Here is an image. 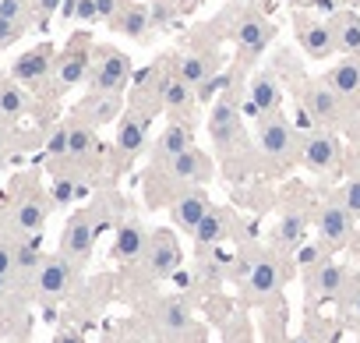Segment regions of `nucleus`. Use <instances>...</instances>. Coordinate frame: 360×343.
Masks as SVG:
<instances>
[{"label":"nucleus","instance_id":"bb28decb","mask_svg":"<svg viewBox=\"0 0 360 343\" xmlns=\"http://www.w3.org/2000/svg\"><path fill=\"white\" fill-rule=\"evenodd\" d=\"M110 29L131 43H145L152 36V11L145 4H134V0H127V8L110 22Z\"/></svg>","mask_w":360,"mask_h":343},{"label":"nucleus","instance_id":"9b49d317","mask_svg":"<svg viewBox=\"0 0 360 343\" xmlns=\"http://www.w3.org/2000/svg\"><path fill=\"white\" fill-rule=\"evenodd\" d=\"M75 276H78V266H75L68 255L57 251V255H46V258H43V266H39L32 287H36V294H39L43 301H60V297L71 294Z\"/></svg>","mask_w":360,"mask_h":343},{"label":"nucleus","instance_id":"cd10ccee","mask_svg":"<svg viewBox=\"0 0 360 343\" xmlns=\"http://www.w3.org/2000/svg\"><path fill=\"white\" fill-rule=\"evenodd\" d=\"M230 230H233V216H230V209H223V206H212L209 213H205V220L195 227V248L202 251V248H219L226 237H230Z\"/></svg>","mask_w":360,"mask_h":343},{"label":"nucleus","instance_id":"de8ad7c7","mask_svg":"<svg viewBox=\"0 0 360 343\" xmlns=\"http://www.w3.org/2000/svg\"><path fill=\"white\" fill-rule=\"evenodd\" d=\"M53 343H85V339H82L78 332H57V336H53Z\"/></svg>","mask_w":360,"mask_h":343},{"label":"nucleus","instance_id":"c03bdc74","mask_svg":"<svg viewBox=\"0 0 360 343\" xmlns=\"http://www.w3.org/2000/svg\"><path fill=\"white\" fill-rule=\"evenodd\" d=\"M11 124H4V120H0V163H4L8 156H11Z\"/></svg>","mask_w":360,"mask_h":343},{"label":"nucleus","instance_id":"49530a36","mask_svg":"<svg viewBox=\"0 0 360 343\" xmlns=\"http://www.w3.org/2000/svg\"><path fill=\"white\" fill-rule=\"evenodd\" d=\"M8 230V195H0V234Z\"/></svg>","mask_w":360,"mask_h":343},{"label":"nucleus","instance_id":"4be33fe9","mask_svg":"<svg viewBox=\"0 0 360 343\" xmlns=\"http://www.w3.org/2000/svg\"><path fill=\"white\" fill-rule=\"evenodd\" d=\"M155 99H159V106L169 110V113H188V110L195 106L198 92H195L184 78H180L176 71H162V68H159V78H155Z\"/></svg>","mask_w":360,"mask_h":343},{"label":"nucleus","instance_id":"20e7f679","mask_svg":"<svg viewBox=\"0 0 360 343\" xmlns=\"http://www.w3.org/2000/svg\"><path fill=\"white\" fill-rule=\"evenodd\" d=\"M240 280H244L248 297L258 301V304H265V301L279 297V290H283V283H286V273H283V262H279L276 251H255V255L244 262Z\"/></svg>","mask_w":360,"mask_h":343},{"label":"nucleus","instance_id":"a18cd8bd","mask_svg":"<svg viewBox=\"0 0 360 343\" xmlns=\"http://www.w3.org/2000/svg\"><path fill=\"white\" fill-rule=\"evenodd\" d=\"M346 308H349V322H353V325H360V287L353 290V297L346 301Z\"/></svg>","mask_w":360,"mask_h":343},{"label":"nucleus","instance_id":"412c9836","mask_svg":"<svg viewBox=\"0 0 360 343\" xmlns=\"http://www.w3.org/2000/svg\"><path fill=\"white\" fill-rule=\"evenodd\" d=\"M212 209V199H209V192L205 188H184L176 199H173V206H169V216H173V223H176V230H184V234H195V227L205 220V213Z\"/></svg>","mask_w":360,"mask_h":343},{"label":"nucleus","instance_id":"3c124183","mask_svg":"<svg viewBox=\"0 0 360 343\" xmlns=\"http://www.w3.org/2000/svg\"><path fill=\"white\" fill-rule=\"evenodd\" d=\"M342 4H349V8H360V0H342Z\"/></svg>","mask_w":360,"mask_h":343},{"label":"nucleus","instance_id":"2f4dec72","mask_svg":"<svg viewBox=\"0 0 360 343\" xmlns=\"http://www.w3.org/2000/svg\"><path fill=\"white\" fill-rule=\"evenodd\" d=\"M328 25H332V36H335V50L360 61V15L356 11H335L328 18Z\"/></svg>","mask_w":360,"mask_h":343},{"label":"nucleus","instance_id":"a211bd4d","mask_svg":"<svg viewBox=\"0 0 360 343\" xmlns=\"http://www.w3.org/2000/svg\"><path fill=\"white\" fill-rule=\"evenodd\" d=\"M244 110H248L255 120H262V117L283 110V85H279V78H276L272 71L251 75L248 92H244Z\"/></svg>","mask_w":360,"mask_h":343},{"label":"nucleus","instance_id":"f3484780","mask_svg":"<svg viewBox=\"0 0 360 343\" xmlns=\"http://www.w3.org/2000/svg\"><path fill=\"white\" fill-rule=\"evenodd\" d=\"M272 39H276V25H272L265 15H258V11H244V15L237 18V25H233V43H237V50H240L248 61L262 57Z\"/></svg>","mask_w":360,"mask_h":343},{"label":"nucleus","instance_id":"4468645a","mask_svg":"<svg viewBox=\"0 0 360 343\" xmlns=\"http://www.w3.org/2000/svg\"><path fill=\"white\" fill-rule=\"evenodd\" d=\"M53 64H57L53 46H50V43H39V46L25 50V54L11 64V78H15L22 89L36 92V89H43L46 82H53Z\"/></svg>","mask_w":360,"mask_h":343},{"label":"nucleus","instance_id":"f03ea898","mask_svg":"<svg viewBox=\"0 0 360 343\" xmlns=\"http://www.w3.org/2000/svg\"><path fill=\"white\" fill-rule=\"evenodd\" d=\"M131 57L124 50L113 46H96L92 50V68H89V92H117L124 96V89L131 85Z\"/></svg>","mask_w":360,"mask_h":343},{"label":"nucleus","instance_id":"423d86ee","mask_svg":"<svg viewBox=\"0 0 360 343\" xmlns=\"http://www.w3.org/2000/svg\"><path fill=\"white\" fill-rule=\"evenodd\" d=\"M353 290H356V276L335 258H325L307 273V297L314 301H349Z\"/></svg>","mask_w":360,"mask_h":343},{"label":"nucleus","instance_id":"dca6fc26","mask_svg":"<svg viewBox=\"0 0 360 343\" xmlns=\"http://www.w3.org/2000/svg\"><path fill=\"white\" fill-rule=\"evenodd\" d=\"M314 227H318V241H321L328 251H335V248H346V244H349L356 220L346 213V206H342L339 199H328V202L318 209Z\"/></svg>","mask_w":360,"mask_h":343},{"label":"nucleus","instance_id":"79ce46f5","mask_svg":"<svg viewBox=\"0 0 360 343\" xmlns=\"http://www.w3.org/2000/svg\"><path fill=\"white\" fill-rule=\"evenodd\" d=\"M124 8H127V0H96V15H99V22H106V25H110Z\"/></svg>","mask_w":360,"mask_h":343},{"label":"nucleus","instance_id":"2eb2a0df","mask_svg":"<svg viewBox=\"0 0 360 343\" xmlns=\"http://www.w3.org/2000/svg\"><path fill=\"white\" fill-rule=\"evenodd\" d=\"M89 68H92V43H89V32H85L53 64V85H57V92H68V89L82 85L89 78Z\"/></svg>","mask_w":360,"mask_h":343},{"label":"nucleus","instance_id":"aec40b11","mask_svg":"<svg viewBox=\"0 0 360 343\" xmlns=\"http://www.w3.org/2000/svg\"><path fill=\"white\" fill-rule=\"evenodd\" d=\"M293 29H297V43L300 50L311 57V61H325L335 54V36H332V25L314 18V15H297L293 18Z\"/></svg>","mask_w":360,"mask_h":343},{"label":"nucleus","instance_id":"ea45409f","mask_svg":"<svg viewBox=\"0 0 360 343\" xmlns=\"http://www.w3.org/2000/svg\"><path fill=\"white\" fill-rule=\"evenodd\" d=\"M11 273H15V237L4 230L0 234V276L11 280Z\"/></svg>","mask_w":360,"mask_h":343},{"label":"nucleus","instance_id":"f8f14e48","mask_svg":"<svg viewBox=\"0 0 360 343\" xmlns=\"http://www.w3.org/2000/svg\"><path fill=\"white\" fill-rule=\"evenodd\" d=\"M152 322H155V332H159L166 343H180V339L195 329V315H191L188 301L176 297V294H166V297L155 301Z\"/></svg>","mask_w":360,"mask_h":343},{"label":"nucleus","instance_id":"e433bc0d","mask_svg":"<svg viewBox=\"0 0 360 343\" xmlns=\"http://www.w3.org/2000/svg\"><path fill=\"white\" fill-rule=\"evenodd\" d=\"M46 159H50L53 170H57L60 163H68V120L50 131V138H46Z\"/></svg>","mask_w":360,"mask_h":343},{"label":"nucleus","instance_id":"58836bf2","mask_svg":"<svg viewBox=\"0 0 360 343\" xmlns=\"http://www.w3.org/2000/svg\"><path fill=\"white\" fill-rule=\"evenodd\" d=\"M339 202L346 206V213H349L353 220H360V177H349V181L342 185V192H339Z\"/></svg>","mask_w":360,"mask_h":343},{"label":"nucleus","instance_id":"09e8293b","mask_svg":"<svg viewBox=\"0 0 360 343\" xmlns=\"http://www.w3.org/2000/svg\"><path fill=\"white\" fill-rule=\"evenodd\" d=\"M11 290H15V283H11V280H4V276H0V304H4V301L11 297Z\"/></svg>","mask_w":360,"mask_h":343},{"label":"nucleus","instance_id":"37998d69","mask_svg":"<svg viewBox=\"0 0 360 343\" xmlns=\"http://www.w3.org/2000/svg\"><path fill=\"white\" fill-rule=\"evenodd\" d=\"M75 22H85V25L99 22V15H96V0H78V8H75Z\"/></svg>","mask_w":360,"mask_h":343},{"label":"nucleus","instance_id":"7ed1b4c3","mask_svg":"<svg viewBox=\"0 0 360 343\" xmlns=\"http://www.w3.org/2000/svg\"><path fill=\"white\" fill-rule=\"evenodd\" d=\"M258 149H262V156H265L269 163H276V166H290V163L297 159V152H300V135H297V127L286 120L283 110L258 120Z\"/></svg>","mask_w":360,"mask_h":343},{"label":"nucleus","instance_id":"7c9ffc66","mask_svg":"<svg viewBox=\"0 0 360 343\" xmlns=\"http://www.w3.org/2000/svg\"><path fill=\"white\" fill-rule=\"evenodd\" d=\"M43 251H39V237H15V273H11V283L15 287H25L36 280L39 266H43Z\"/></svg>","mask_w":360,"mask_h":343},{"label":"nucleus","instance_id":"1a4fd4ad","mask_svg":"<svg viewBox=\"0 0 360 343\" xmlns=\"http://www.w3.org/2000/svg\"><path fill=\"white\" fill-rule=\"evenodd\" d=\"M96 234H99V213L96 209H85V213H75L60 234V255H68L75 266H85L92 258V248H96Z\"/></svg>","mask_w":360,"mask_h":343},{"label":"nucleus","instance_id":"c85d7f7f","mask_svg":"<svg viewBox=\"0 0 360 343\" xmlns=\"http://www.w3.org/2000/svg\"><path fill=\"white\" fill-rule=\"evenodd\" d=\"M335 96H342L349 106H356L360 103V61L356 57H346V61H339L335 68H328V75L321 78Z\"/></svg>","mask_w":360,"mask_h":343},{"label":"nucleus","instance_id":"a878e982","mask_svg":"<svg viewBox=\"0 0 360 343\" xmlns=\"http://www.w3.org/2000/svg\"><path fill=\"white\" fill-rule=\"evenodd\" d=\"M191 145H195V138H191V124H188V120H180V117H173V120L159 131V138H155V145H152V159H155V163H166V159L180 156V152L191 149Z\"/></svg>","mask_w":360,"mask_h":343},{"label":"nucleus","instance_id":"a19ab883","mask_svg":"<svg viewBox=\"0 0 360 343\" xmlns=\"http://www.w3.org/2000/svg\"><path fill=\"white\" fill-rule=\"evenodd\" d=\"M25 29L29 25H18V22H8V18H0V50H8V46H15L22 36H25Z\"/></svg>","mask_w":360,"mask_h":343},{"label":"nucleus","instance_id":"c756f323","mask_svg":"<svg viewBox=\"0 0 360 343\" xmlns=\"http://www.w3.org/2000/svg\"><path fill=\"white\" fill-rule=\"evenodd\" d=\"M307 237V213L304 209H283L276 230H272V244L276 251H297Z\"/></svg>","mask_w":360,"mask_h":343},{"label":"nucleus","instance_id":"b1692460","mask_svg":"<svg viewBox=\"0 0 360 343\" xmlns=\"http://www.w3.org/2000/svg\"><path fill=\"white\" fill-rule=\"evenodd\" d=\"M173 71L198 92L205 82H212V78L219 75V57H216L212 50H191V54H184V57H176V68H173Z\"/></svg>","mask_w":360,"mask_h":343},{"label":"nucleus","instance_id":"f704fd0d","mask_svg":"<svg viewBox=\"0 0 360 343\" xmlns=\"http://www.w3.org/2000/svg\"><path fill=\"white\" fill-rule=\"evenodd\" d=\"M85 195V188L78 185V177H71V174H53V185H50V206H57V209H68L75 199H82Z\"/></svg>","mask_w":360,"mask_h":343},{"label":"nucleus","instance_id":"8fccbe9b","mask_svg":"<svg viewBox=\"0 0 360 343\" xmlns=\"http://www.w3.org/2000/svg\"><path fill=\"white\" fill-rule=\"evenodd\" d=\"M290 343H318L314 336H297V339H290Z\"/></svg>","mask_w":360,"mask_h":343},{"label":"nucleus","instance_id":"393cba45","mask_svg":"<svg viewBox=\"0 0 360 343\" xmlns=\"http://www.w3.org/2000/svg\"><path fill=\"white\" fill-rule=\"evenodd\" d=\"M145 244H148V230L138 223V220H124L117 230H113V244H110V255L117 262H134L145 255Z\"/></svg>","mask_w":360,"mask_h":343},{"label":"nucleus","instance_id":"6ab92c4d","mask_svg":"<svg viewBox=\"0 0 360 343\" xmlns=\"http://www.w3.org/2000/svg\"><path fill=\"white\" fill-rule=\"evenodd\" d=\"M120 113H124V96H117V92H89L85 99L75 103L71 120L89 124L96 131V127H106V124L120 120Z\"/></svg>","mask_w":360,"mask_h":343},{"label":"nucleus","instance_id":"0eeeda50","mask_svg":"<svg viewBox=\"0 0 360 343\" xmlns=\"http://www.w3.org/2000/svg\"><path fill=\"white\" fill-rule=\"evenodd\" d=\"M297 159L311 170V174H332V170L342 163V142L335 138V131L325 127H311L300 135V152Z\"/></svg>","mask_w":360,"mask_h":343},{"label":"nucleus","instance_id":"9d476101","mask_svg":"<svg viewBox=\"0 0 360 343\" xmlns=\"http://www.w3.org/2000/svg\"><path fill=\"white\" fill-rule=\"evenodd\" d=\"M209 135H212V142H216L219 152H230V149L240 142V135H244V113H240L237 96H226V92H223V96L212 103Z\"/></svg>","mask_w":360,"mask_h":343},{"label":"nucleus","instance_id":"4c0bfd02","mask_svg":"<svg viewBox=\"0 0 360 343\" xmlns=\"http://www.w3.org/2000/svg\"><path fill=\"white\" fill-rule=\"evenodd\" d=\"M325 258H328V248H325L321 241H318V244H300V248H297V266H300L304 273H311V269L321 266Z\"/></svg>","mask_w":360,"mask_h":343},{"label":"nucleus","instance_id":"c9c22d12","mask_svg":"<svg viewBox=\"0 0 360 343\" xmlns=\"http://www.w3.org/2000/svg\"><path fill=\"white\" fill-rule=\"evenodd\" d=\"M0 18L18 22V25H32V18H36V0H0Z\"/></svg>","mask_w":360,"mask_h":343},{"label":"nucleus","instance_id":"473e14b6","mask_svg":"<svg viewBox=\"0 0 360 343\" xmlns=\"http://www.w3.org/2000/svg\"><path fill=\"white\" fill-rule=\"evenodd\" d=\"M29 113V89H22L15 78H0V120L15 124Z\"/></svg>","mask_w":360,"mask_h":343},{"label":"nucleus","instance_id":"5701e85b","mask_svg":"<svg viewBox=\"0 0 360 343\" xmlns=\"http://www.w3.org/2000/svg\"><path fill=\"white\" fill-rule=\"evenodd\" d=\"M148 120H152V117H145V113H138V110H124V113H120L113 145H117V152H120L124 159H134V156L145 149V142H148Z\"/></svg>","mask_w":360,"mask_h":343},{"label":"nucleus","instance_id":"6e6552de","mask_svg":"<svg viewBox=\"0 0 360 343\" xmlns=\"http://www.w3.org/2000/svg\"><path fill=\"white\" fill-rule=\"evenodd\" d=\"M141 262H145V269H148V276H152V280H169V276H176L180 262H184V251H180L176 234H173V230H166V227L152 230V234H148V244H145Z\"/></svg>","mask_w":360,"mask_h":343},{"label":"nucleus","instance_id":"72a5a7b5","mask_svg":"<svg viewBox=\"0 0 360 343\" xmlns=\"http://www.w3.org/2000/svg\"><path fill=\"white\" fill-rule=\"evenodd\" d=\"M99 152V138L89 124L68 120V163H89Z\"/></svg>","mask_w":360,"mask_h":343},{"label":"nucleus","instance_id":"39448f33","mask_svg":"<svg viewBox=\"0 0 360 343\" xmlns=\"http://www.w3.org/2000/svg\"><path fill=\"white\" fill-rule=\"evenodd\" d=\"M300 110L307 113V120L314 127H325V131H335V127H342L349 120V103L342 96H335L325 82H307L304 85Z\"/></svg>","mask_w":360,"mask_h":343},{"label":"nucleus","instance_id":"f257e3e1","mask_svg":"<svg viewBox=\"0 0 360 343\" xmlns=\"http://www.w3.org/2000/svg\"><path fill=\"white\" fill-rule=\"evenodd\" d=\"M50 195H43L36 185H29V192H18L8 202V234L11 237H39L46 230L50 220Z\"/></svg>","mask_w":360,"mask_h":343},{"label":"nucleus","instance_id":"ddd939ff","mask_svg":"<svg viewBox=\"0 0 360 343\" xmlns=\"http://www.w3.org/2000/svg\"><path fill=\"white\" fill-rule=\"evenodd\" d=\"M159 166L166 170L169 181L184 185V188H205V185L212 181V159H209V152H202L198 145L184 149L180 156H173V159H166V163H159Z\"/></svg>","mask_w":360,"mask_h":343},{"label":"nucleus","instance_id":"603ef678","mask_svg":"<svg viewBox=\"0 0 360 343\" xmlns=\"http://www.w3.org/2000/svg\"><path fill=\"white\" fill-rule=\"evenodd\" d=\"M293 4H314V0H293Z\"/></svg>","mask_w":360,"mask_h":343}]
</instances>
